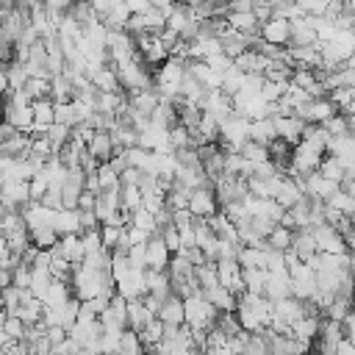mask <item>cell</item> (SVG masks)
<instances>
[{
  "instance_id": "ee69618b",
  "label": "cell",
  "mask_w": 355,
  "mask_h": 355,
  "mask_svg": "<svg viewBox=\"0 0 355 355\" xmlns=\"http://www.w3.org/2000/svg\"><path fill=\"white\" fill-rule=\"evenodd\" d=\"M352 233H355V216H352Z\"/></svg>"
},
{
  "instance_id": "30bf717a",
  "label": "cell",
  "mask_w": 355,
  "mask_h": 355,
  "mask_svg": "<svg viewBox=\"0 0 355 355\" xmlns=\"http://www.w3.org/2000/svg\"><path fill=\"white\" fill-rule=\"evenodd\" d=\"M219 47H222V53H225L230 61H236L239 55H244V53L250 50V36H244V33L227 28V31L219 36Z\"/></svg>"
},
{
  "instance_id": "52a82bcc",
  "label": "cell",
  "mask_w": 355,
  "mask_h": 355,
  "mask_svg": "<svg viewBox=\"0 0 355 355\" xmlns=\"http://www.w3.org/2000/svg\"><path fill=\"white\" fill-rule=\"evenodd\" d=\"M288 36H291V25L288 19H280V17H272L261 25V39L266 44H275V47H286L288 44Z\"/></svg>"
},
{
  "instance_id": "1f68e13d",
  "label": "cell",
  "mask_w": 355,
  "mask_h": 355,
  "mask_svg": "<svg viewBox=\"0 0 355 355\" xmlns=\"http://www.w3.org/2000/svg\"><path fill=\"white\" fill-rule=\"evenodd\" d=\"M324 130H327V136L330 139H338V136H349V128H347V116L344 114H333L324 125H322Z\"/></svg>"
},
{
  "instance_id": "ac0fdd59",
  "label": "cell",
  "mask_w": 355,
  "mask_h": 355,
  "mask_svg": "<svg viewBox=\"0 0 355 355\" xmlns=\"http://www.w3.org/2000/svg\"><path fill=\"white\" fill-rule=\"evenodd\" d=\"M319 327H322V316H305V319H300L294 327H291V336L297 338V341H302V344H316V338H319Z\"/></svg>"
},
{
  "instance_id": "60d3db41",
  "label": "cell",
  "mask_w": 355,
  "mask_h": 355,
  "mask_svg": "<svg viewBox=\"0 0 355 355\" xmlns=\"http://www.w3.org/2000/svg\"><path fill=\"white\" fill-rule=\"evenodd\" d=\"M341 191H347V194H349V197L355 200V175H352V178H344V180H341Z\"/></svg>"
},
{
  "instance_id": "f6af8a7d",
  "label": "cell",
  "mask_w": 355,
  "mask_h": 355,
  "mask_svg": "<svg viewBox=\"0 0 355 355\" xmlns=\"http://www.w3.org/2000/svg\"><path fill=\"white\" fill-rule=\"evenodd\" d=\"M308 355H319V352H316V349H311V352H308Z\"/></svg>"
},
{
  "instance_id": "5bb4252c",
  "label": "cell",
  "mask_w": 355,
  "mask_h": 355,
  "mask_svg": "<svg viewBox=\"0 0 355 355\" xmlns=\"http://www.w3.org/2000/svg\"><path fill=\"white\" fill-rule=\"evenodd\" d=\"M158 319H161L164 324H169V327H183V324H186V308H183V300L175 297V294L166 297L164 305H161Z\"/></svg>"
},
{
  "instance_id": "d590c367",
  "label": "cell",
  "mask_w": 355,
  "mask_h": 355,
  "mask_svg": "<svg viewBox=\"0 0 355 355\" xmlns=\"http://www.w3.org/2000/svg\"><path fill=\"white\" fill-rule=\"evenodd\" d=\"M97 178H100V189H103V191H108V189H119V175H116L108 164H100Z\"/></svg>"
},
{
  "instance_id": "836d02e7",
  "label": "cell",
  "mask_w": 355,
  "mask_h": 355,
  "mask_svg": "<svg viewBox=\"0 0 355 355\" xmlns=\"http://www.w3.org/2000/svg\"><path fill=\"white\" fill-rule=\"evenodd\" d=\"M28 189H31V202H42L44 194L50 191V178H47L44 172H39V175L28 183Z\"/></svg>"
},
{
  "instance_id": "e575fe53",
  "label": "cell",
  "mask_w": 355,
  "mask_h": 355,
  "mask_svg": "<svg viewBox=\"0 0 355 355\" xmlns=\"http://www.w3.org/2000/svg\"><path fill=\"white\" fill-rule=\"evenodd\" d=\"M25 322L19 319V316H6V322H3V333L8 336V341H22L25 338Z\"/></svg>"
},
{
  "instance_id": "4fadbf2b",
  "label": "cell",
  "mask_w": 355,
  "mask_h": 355,
  "mask_svg": "<svg viewBox=\"0 0 355 355\" xmlns=\"http://www.w3.org/2000/svg\"><path fill=\"white\" fill-rule=\"evenodd\" d=\"M291 252H294L302 263H308L311 258H316V255H319V247H316L313 230H297V233H294V241H291Z\"/></svg>"
},
{
  "instance_id": "9c48e42d",
  "label": "cell",
  "mask_w": 355,
  "mask_h": 355,
  "mask_svg": "<svg viewBox=\"0 0 355 355\" xmlns=\"http://www.w3.org/2000/svg\"><path fill=\"white\" fill-rule=\"evenodd\" d=\"M263 297H266L269 302H280V300L291 297V277H288V269L269 272V277H266V288H263Z\"/></svg>"
},
{
  "instance_id": "4dcf8cb0",
  "label": "cell",
  "mask_w": 355,
  "mask_h": 355,
  "mask_svg": "<svg viewBox=\"0 0 355 355\" xmlns=\"http://www.w3.org/2000/svg\"><path fill=\"white\" fill-rule=\"evenodd\" d=\"M319 175L327 178V180H333V183H338V186H341V180H344V169H341V164H338L333 155H324V161H322V166H319Z\"/></svg>"
},
{
  "instance_id": "9a60e30c",
  "label": "cell",
  "mask_w": 355,
  "mask_h": 355,
  "mask_svg": "<svg viewBox=\"0 0 355 355\" xmlns=\"http://www.w3.org/2000/svg\"><path fill=\"white\" fill-rule=\"evenodd\" d=\"M305 194H302V189H300V183L294 180V178H283L280 180V191H277V197H275V202L283 208V211H291L300 200H302Z\"/></svg>"
},
{
  "instance_id": "83f0119b",
  "label": "cell",
  "mask_w": 355,
  "mask_h": 355,
  "mask_svg": "<svg viewBox=\"0 0 355 355\" xmlns=\"http://www.w3.org/2000/svg\"><path fill=\"white\" fill-rule=\"evenodd\" d=\"M31 244H33L36 250L50 252V250L58 244V233H55L53 227H39V230H31Z\"/></svg>"
},
{
  "instance_id": "4316f807",
  "label": "cell",
  "mask_w": 355,
  "mask_h": 355,
  "mask_svg": "<svg viewBox=\"0 0 355 355\" xmlns=\"http://www.w3.org/2000/svg\"><path fill=\"white\" fill-rule=\"evenodd\" d=\"M116 355H144V344H141V338H139L136 330H125V333L119 336V349H116Z\"/></svg>"
},
{
  "instance_id": "484cf974",
  "label": "cell",
  "mask_w": 355,
  "mask_h": 355,
  "mask_svg": "<svg viewBox=\"0 0 355 355\" xmlns=\"http://www.w3.org/2000/svg\"><path fill=\"white\" fill-rule=\"evenodd\" d=\"M241 272H244V291H250V294H263L269 272H266V269H241Z\"/></svg>"
},
{
  "instance_id": "277c9868",
  "label": "cell",
  "mask_w": 355,
  "mask_h": 355,
  "mask_svg": "<svg viewBox=\"0 0 355 355\" xmlns=\"http://www.w3.org/2000/svg\"><path fill=\"white\" fill-rule=\"evenodd\" d=\"M189 211L194 219H211L219 214V202H216V194L214 189H194L191 191V200H189Z\"/></svg>"
},
{
  "instance_id": "ba28073f",
  "label": "cell",
  "mask_w": 355,
  "mask_h": 355,
  "mask_svg": "<svg viewBox=\"0 0 355 355\" xmlns=\"http://www.w3.org/2000/svg\"><path fill=\"white\" fill-rule=\"evenodd\" d=\"M89 155L97 161V164H108L111 158H114V153H116V144H114V136H111V130H97L94 136H92V141H89Z\"/></svg>"
},
{
  "instance_id": "8fae6325",
  "label": "cell",
  "mask_w": 355,
  "mask_h": 355,
  "mask_svg": "<svg viewBox=\"0 0 355 355\" xmlns=\"http://www.w3.org/2000/svg\"><path fill=\"white\" fill-rule=\"evenodd\" d=\"M275 128H277V139L288 141L291 147H297L302 141V133H305V122L297 119L294 114L291 116H277L275 119Z\"/></svg>"
},
{
  "instance_id": "f546056e",
  "label": "cell",
  "mask_w": 355,
  "mask_h": 355,
  "mask_svg": "<svg viewBox=\"0 0 355 355\" xmlns=\"http://www.w3.org/2000/svg\"><path fill=\"white\" fill-rule=\"evenodd\" d=\"M327 205H330V208H336L338 214L349 216V219L355 216V200H352V197H349L347 191H341V189H338V191H336V194H333V197L327 200Z\"/></svg>"
},
{
  "instance_id": "6da1fadb",
  "label": "cell",
  "mask_w": 355,
  "mask_h": 355,
  "mask_svg": "<svg viewBox=\"0 0 355 355\" xmlns=\"http://www.w3.org/2000/svg\"><path fill=\"white\" fill-rule=\"evenodd\" d=\"M183 308H186V327L189 330H208L214 327V319H216V308L200 294L183 300Z\"/></svg>"
},
{
  "instance_id": "74e56055",
  "label": "cell",
  "mask_w": 355,
  "mask_h": 355,
  "mask_svg": "<svg viewBox=\"0 0 355 355\" xmlns=\"http://www.w3.org/2000/svg\"><path fill=\"white\" fill-rule=\"evenodd\" d=\"M44 338L53 344V349L58 347V344H64L67 338H69V333L64 330V327H47V333H44Z\"/></svg>"
},
{
  "instance_id": "ffe728a7",
  "label": "cell",
  "mask_w": 355,
  "mask_h": 355,
  "mask_svg": "<svg viewBox=\"0 0 355 355\" xmlns=\"http://www.w3.org/2000/svg\"><path fill=\"white\" fill-rule=\"evenodd\" d=\"M153 319H155V316L144 308V302H141V300H130V302H128V330L141 333Z\"/></svg>"
},
{
  "instance_id": "7a4b0ae2",
  "label": "cell",
  "mask_w": 355,
  "mask_h": 355,
  "mask_svg": "<svg viewBox=\"0 0 355 355\" xmlns=\"http://www.w3.org/2000/svg\"><path fill=\"white\" fill-rule=\"evenodd\" d=\"M322 161H324V153H319V150L308 147L305 141H300L294 147V153H291V172H288V178H308V175L319 172Z\"/></svg>"
},
{
  "instance_id": "603a6c76",
  "label": "cell",
  "mask_w": 355,
  "mask_h": 355,
  "mask_svg": "<svg viewBox=\"0 0 355 355\" xmlns=\"http://www.w3.org/2000/svg\"><path fill=\"white\" fill-rule=\"evenodd\" d=\"M194 280H197V286H200V291L205 294V291H214V288H219V272H216V263H202V266H197L194 269Z\"/></svg>"
},
{
  "instance_id": "7402d4cb",
  "label": "cell",
  "mask_w": 355,
  "mask_h": 355,
  "mask_svg": "<svg viewBox=\"0 0 355 355\" xmlns=\"http://www.w3.org/2000/svg\"><path fill=\"white\" fill-rule=\"evenodd\" d=\"M214 308H216V313H236V297L227 291V288H214V291H205L202 294Z\"/></svg>"
},
{
  "instance_id": "7c38bea8",
  "label": "cell",
  "mask_w": 355,
  "mask_h": 355,
  "mask_svg": "<svg viewBox=\"0 0 355 355\" xmlns=\"http://www.w3.org/2000/svg\"><path fill=\"white\" fill-rule=\"evenodd\" d=\"M169 261H172V252L166 250L164 239H161V236H153V239L147 241V269H155V272H166Z\"/></svg>"
},
{
  "instance_id": "d6a6232c",
  "label": "cell",
  "mask_w": 355,
  "mask_h": 355,
  "mask_svg": "<svg viewBox=\"0 0 355 355\" xmlns=\"http://www.w3.org/2000/svg\"><path fill=\"white\" fill-rule=\"evenodd\" d=\"M241 158L250 161V164H263V161H269V150L261 147V144H255V141H247L241 147Z\"/></svg>"
},
{
  "instance_id": "44dd1931",
  "label": "cell",
  "mask_w": 355,
  "mask_h": 355,
  "mask_svg": "<svg viewBox=\"0 0 355 355\" xmlns=\"http://www.w3.org/2000/svg\"><path fill=\"white\" fill-rule=\"evenodd\" d=\"M280 180L283 178H269V180H247L250 186V197L255 200H275L280 191Z\"/></svg>"
},
{
  "instance_id": "b9f144b4",
  "label": "cell",
  "mask_w": 355,
  "mask_h": 355,
  "mask_svg": "<svg viewBox=\"0 0 355 355\" xmlns=\"http://www.w3.org/2000/svg\"><path fill=\"white\" fill-rule=\"evenodd\" d=\"M344 14H347V19H349V25H352V31H355V0L344 3Z\"/></svg>"
},
{
  "instance_id": "2e32d148",
  "label": "cell",
  "mask_w": 355,
  "mask_h": 355,
  "mask_svg": "<svg viewBox=\"0 0 355 355\" xmlns=\"http://www.w3.org/2000/svg\"><path fill=\"white\" fill-rule=\"evenodd\" d=\"M53 230L58 233V239H64V236H80V214L78 211H69V208L58 211L55 214V222H53Z\"/></svg>"
},
{
  "instance_id": "8992f818",
  "label": "cell",
  "mask_w": 355,
  "mask_h": 355,
  "mask_svg": "<svg viewBox=\"0 0 355 355\" xmlns=\"http://www.w3.org/2000/svg\"><path fill=\"white\" fill-rule=\"evenodd\" d=\"M288 25H291V36H288V44H286V47H311V44L319 42L311 17H297V19H291Z\"/></svg>"
},
{
  "instance_id": "f1b7e54d",
  "label": "cell",
  "mask_w": 355,
  "mask_h": 355,
  "mask_svg": "<svg viewBox=\"0 0 355 355\" xmlns=\"http://www.w3.org/2000/svg\"><path fill=\"white\" fill-rule=\"evenodd\" d=\"M125 230H128V227H116V225H100V239H103V250L114 252V250L119 247V241H122Z\"/></svg>"
},
{
  "instance_id": "5b68a950",
  "label": "cell",
  "mask_w": 355,
  "mask_h": 355,
  "mask_svg": "<svg viewBox=\"0 0 355 355\" xmlns=\"http://www.w3.org/2000/svg\"><path fill=\"white\" fill-rule=\"evenodd\" d=\"M216 272H219V286L222 288H227L233 297L244 294V272H241L239 261H219Z\"/></svg>"
},
{
  "instance_id": "ab89813d",
  "label": "cell",
  "mask_w": 355,
  "mask_h": 355,
  "mask_svg": "<svg viewBox=\"0 0 355 355\" xmlns=\"http://www.w3.org/2000/svg\"><path fill=\"white\" fill-rule=\"evenodd\" d=\"M14 280H11V269H6V266H0V291L3 288H8Z\"/></svg>"
},
{
  "instance_id": "d4e9b609",
  "label": "cell",
  "mask_w": 355,
  "mask_h": 355,
  "mask_svg": "<svg viewBox=\"0 0 355 355\" xmlns=\"http://www.w3.org/2000/svg\"><path fill=\"white\" fill-rule=\"evenodd\" d=\"M291 241H294V233H291L288 227H283V225H277V227L266 236V244H269L272 250H277V252H288V250H291Z\"/></svg>"
},
{
  "instance_id": "8d00e7d4",
  "label": "cell",
  "mask_w": 355,
  "mask_h": 355,
  "mask_svg": "<svg viewBox=\"0 0 355 355\" xmlns=\"http://www.w3.org/2000/svg\"><path fill=\"white\" fill-rule=\"evenodd\" d=\"M161 239H164V244H166V250H169L172 255H178V252L183 250V244H180V233H178L175 225H169L166 230H161Z\"/></svg>"
},
{
  "instance_id": "d6986e66",
  "label": "cell",
  "mask_w": 355,
  "mask_h": 355,
  "mask_svg": "<svg viewBox=\"0 0 355 355\" xmlns=\"http://www.w3.org/2000/svg\"><path fill=\"white\" fill-rule=\"evenodd\" d=\"M275 139H277L275 119H258V122H250V141H255V144H261V147H269Z\"/></svg>"
},
{
  "instance_id": "f35d334b",
  "label": "cell",
  "mask_w": 355,
  "mask_h": 355,
  "mask_svg": "<svg viewBox=\"0 0 355 355\" xmlns=\"http://www.w3.org/2000/svg\"><path fill=\"white\" fill-rule=\"evenodd\" d=\"M94 205H97V194L83 191L80 200H78V211H94Z\"/></svg>"
},
{
  "instance_id": "3957f363",
  "label": "cell",
  "mask_w": 355,
  "mask_h": 355,
  "mask_svg": "<svg viewBox=\"0 0 355 355\" xmlns=\"http://www.w3.org/2000/svg\"><path fill=\"white\" fill-rule=\"evenodd\" d=\"M313 239L322 255H347V241L333 225H319L313 227Z\"/></svg>"
},
{
  "instance_id": "cb8c5ba5",
  "label": "cell",
  "mask_w": 355,
  "mask_h": 355,
  "mask_svg": "<svg viewBox=\"0 0 355 355\" xmlns=\"http://www.w3.org/2000/svg\"><path fill=\"white\" fill-rule=\"evenodd\" d=\"M69 300H72V286L53 280L50 291L44 294V308H61V305H67Z\"/></svg>"
},
{
  "instance_id": "e0dca14e",
  "label": "cell",
  "mask_w": 355,
  "mask_h": 355,
  "mask_svg": "<svg viewBox=\"0 0 355 355\" xmlns=\"http://www.w3.org/2000/svg\"><path fill=\"white\" fill-rule=\"evenodd\" d=\"M144 283H147V294L158 297L161 302H164L166 297H172V283H169V275H166V272L147 269V272H144Z\"/></svg>"
},
{
  "instance_id": "7bdbcfd3",
  "label": "cell",
  "mask_w": 355,
  "mask_h": 355,
  "mask_svg": "<svg viewBox=\"0 0 355 355\" xmlns=\"http://www.w3.org/2000/svg\"><path fill=\"white\" fill-rule=\"evenodd\" d=\"M6 214V200H3V194H0V216Z\"/></svg>"
}]
</instances>
